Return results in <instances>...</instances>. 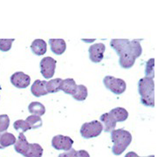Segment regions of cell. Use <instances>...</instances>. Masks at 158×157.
I'll return each mask as SVG.
<instances>
[{"mask_svg": "<svg viewBox=\"0 0 158 157\" xmlns=\"http://www.w3.org/2000/svg\"><path fill=\"white\" fill-rule=\"evenodd\" d=\"M110 46L119 56L131 55L137 59L143 53L141 43L138 40L114 39L111 40Z\"/></svg>", "mask_w": 158, "mask_h": 157, "instance_id": "cell-1", "label": "cell"}, {"mask_svg": "<svg viewBox=\"0 0 158 157\" xmlns=\"http://www.w3.org/2000/svg\"><path fill=\"white\" fill-rule=\"evenodd\" d=\"M17 153L25 157H42L44 149L38 143H29L24 133H19V138L14 144Z\"/></svg>", "mask_w": 158, "mask_h": 157, "instance_id": "cell-2", "label": "cell"}, {"mask_svg": "<svg viewBox=\"0 0 158 157\" xmlns=\"http://www.w3.org/2000/svg\"><path fill=\"white\" fill-rule=\"evenodd\" d=\"M111 140L114 146L112 147V153L114 155H121L132 142L131 134L125 129H114L111 132Z\"/></svg>", "mask_w": 158, "mask_h": 157, "instance_id": "cell-3", "label": "cell"}, {"mask_svg": "<svg viewBox=\"0 0 158 157\" xmlns=\"http://www.w3.org/2000/svg\"><path fill=\"white\" fill-rule=\"evenodd\" d=\"M138 92L144 106H155V82L153 79L144 77L138 81Z\"/></svg>", "mask_w": 158, "mask_h": 157, "instance_id": "cell-4", "label": "cell"}, {"mask_svg": "<svg viewBox=\"0 0 158 157\" xmlns=\"http://www.w3.org/2000/svg\"><path fill=\"white\" fill-rule=\"evenodd\" d=\"M103 84L106 88L112 92L114 94H123L124 92L127 89V84L125 81L123 79L115 78L114 76H107L104 77L103 79Z\"/></svg>", "mask_w": 158, "mask_h": 157, "instance_id": "cell-5", "label": "cell"}, {"mask_svg": "<svg viewBox=\"0 0 158 157\" xmlns=\"http://www.w3.org/2000/svg\"><path fill=\"white\" fill-rule=\"evenodd\" d=\"M103 131V126L99 121H92L84 123L81 127V135L85 139L99 136Z\"/></svg>", "mask_w": 158, "mask_h": 157, "instance_id": "cell-6", "label": "cell"}, {"mask_svg": "<svg viewBox=\"0 0 158 157\" xmlns=\"http://www.w3.org/2000/svg\"><path fill=\"white\" fill-rule=\"evenodd\" d=\"M57 61L52 57H45L40 61V72L42 76L47 80H51L55 73Z\"/></svg>", "mask_w": 158, "mask_h": 157, "instance_id": "cell-7", "label": "cell"}, {"mask_svg": "<svg viewBox=\"0 0 158 157\" xmlns=\"http://www.w3.org/2000/svg\"><path fill=\"white\" fill-rule=\"evenodd\" d=\"M73 145V141L71 137L58 134L52 139V146L56 150H70Z\"/></svg>", "mask_w": 158, "mask_h": 157, "instance_id": "cell-8", "label": "cell"}, {"mask_svg": "<svg viewBox=\"0 0 158 157\" xmlns=\"http://www.w3.org/2000/svg\"><path fill=\"white\" fill-rule=\"evenodd\" d=\"M10 83L19 89H24L30 85L31 77L23 72H16L10 76Z\"/></svg>", "mask_w": 158, "mask_h": 157, "instance_id": "cell-9", "label": "cell"}, {"mask_svg": "<svg viewBox=\"0 0 158 157\" xmlns=\"http://www.w3.org/2000/svg\"><path fill=\"white\" fill-rule=\"evenodd\" d=\"M106 46L103 43H95L89 47V59L94 63H100L103 60Z\"/></svg>", "mask_w": 158, "mask_h": 157, "instance_id": "cell-10", "label": "cell"}, {"mask_svg": "<svg viewBox=\"0 0 158 157\" xmlns=\"http://www.w3.org/2000/svg\"><path fill=\"white\" fill-rule=\"evenodd\" d=\"M101 123L103 126V130L106 132V133H111L115 129L116 127V123L115 120L112 117V115L109 114V113H106V114H103L101 118Z\"/></svg>", "mask_w": 158, "mask_h": 157, "instance_id": "cell-11", "label": "cell"}, {"mask_svg": "<svg viewBox=\"0 0 158 157\" xmlns=\"http://www.w3.org/2000/svg\"><path fill=\"white\" fill-rule=\"evenodd\" d=\"M49 45L51 47L52 52L56 55H61L66 52V41L62 39H50Z\"/></svg>", "mask_w": 158, "mask_h": 157, "instance_id": "cell-12", "label": "cell"}, {"mask_svg": "<svg viewBox=\"0 0 158 157\" xmlns=\"http://www.w3.org/2000/svg\"><path fill=\"white\" fill-rule=\"evenodd\" d=\"M46 81L36 80L31 86V92L32 95H34L35 97H41L46 95L48 93L46 92Z\"/></svg>", "mask_w": 158, "mask_h": 157, "instance_id": "cell-13", "label": "cell"}, {"mask_svg": "<svg viewBox=\"0 0 158 157\" xmlns=\"http://www.w3.org/2000/svg\"><path fill=\"white\" fill-rule=\"evenodd\" d=\"M31 50L32 53H34L35 55H44L47 50V44L44 39H35L32 41V43L31 44Z\"/></svg>", "mask_w": 158, "mask_h": 157, "instance_id": "cell-14", "label": "cell"}, {"mask_svg": "<svg viewBox=\"0 0 158 157\" xmlns=\"http://www.w3.org/2000/svg\"><path fill=\"white\" fill-rule=\"evenodd\" d=\"M77 85L75 81L72 78H68V79H65L62 80L61 84H60V90L63 91L66 94H70V95H73L74 93L76 92Z\"/></svg>", "mask_w": 158, "mask_h": 157, "instance_id": "cell-15", "label": "cell"}, {"mask_svg": "<svg viewBox=\"0 0 158 157\" xmlns=\"http://www.w3.org/2000/svg\"><path fill=\"white\" fill-rule=\"evenodd\" d=\"M109 114L116 122H125L128 117V112L123 107H115L109 112Z\"/></svg>", "mask_w": 158, "mask_h": 157, "instance_id": "cell-16", "label": "cell"}, {"mask_svg": "<svg viewBox=\"0 0 158 157\" xmlns=\"http://www.w3.org/2000/svg\"><path fill=\"white\" fill-rule=\"evenodd\" d=\"M16 141H17L16 137L11 133L5 132V133L1 134V135H0V146L3 148L14 145L16 143Z\"/></svg>", "mask_w": 158, "mask_h": 157, "instance_id": "cell-17", "label": "cell"}, {"mask_svg": "<svg viewBox=\"0 0 158 157\" xmlns=\"http://www.w3.org/2000/svg\"><path fill=\"white\" fill-rule=\"evenodd\" d=\"M28 110L32 115L40 117L46 114V107L40 102H31L30 105L28 106Z\"/></svg>", "mask_w": 158, "mask_h": 157, "instance_id": "cell-18", "label": "cell"}, {"mask_svg": "<svg viewBox=\"0 0 158 157\" xmlns=\"http://www.w3.org/2000/svg\"><path fill=\"white\" fill-rule=\"evenodd\" d=\"M62 82V79L57 78V79H51L46 81V89L48 93H54L60 91V84Z\"/></svg>", "mask_w": 158, "mask_h": 157, "instance_id": "cell-19", "label": "cell"}, {"mask_svg": "<svg viewBox=\"0 0 158 157\" xmlns=\"http://www.w3.org/2000/svg\"><path fill=\"white\" fill-rule=\"evenodd\" d=\"M87 94H88V93H87V86H84V85H78L76 92L72 96L73 97L74 100H76L78 101H83L87 99Z\"/></svg>", "mask_w": 158, "mask_h": 157, "instance_id": "cell-20", "label": "cell"}, {"mask_svg": "<svg viewBox=\"0 0 158 157\" xmlns=\"http://www.w3.org/2000/svg\"><path fill=\"white\" fill-rule=\"evenodd\" d=\"M26 122L28 123V125L31 127V129H38L43 125V122L40 117L32 115V114L26 118Z\"/></svg>", "mask_w": 158, "mask_h": 157, "instance_id": "cell-21", "label": "cell"}, {"mask_svg": "<svg viewBox=\"0 0 158 157\" xmlns=\"http://www.w3.org/2000/svg\"><path fill=\"white\" fill-rule=\"evenodd\" d=\"M13 127L15 130L20 132V133H25V132L31 129V127L28 125V123L24 120H17L13 123Z\"/></svg>", "mask_w": 158, "mask_h": 157, "instance_id": "cell-22", "label": "cell"}, {"mask_svg": "<svg viewBox=\"0 0 158 157\" xmlns=\"http://www.w3.org/2000/svg\"><path fill=\"white\" fill-rule=\"evenodd\" d=\"M155 60L150 59L148 60V62L146 63V67H145V77L154 79L155 78Z\"/></svg>", "mask_w": 158, "mask_h": 157, "instance_id": "cell-23", "label": "cell"}, {"mask_svg": "<svg viewBox=\"0 0 158 157\" xmlns=\"http://www.w3.org/2000/svg\"><path fill=\"white\" fill-rule=\"evenodd\" d=\"M14 40V39H0V51H10Z\"/></svg>", "mask_w": 158, "mask_h": 157, "instance_id": "cell-24", "label": "cell"}, {"mask_svg": "<svg viewBox=\"0 0 158 157\" xmlns=\"http://www.w3.org/2000/svg\"><path fill=\"white\" fill-rule=\"evenodd\" d=\"M10 126V118L7 114L0 115V134L5 133Z\"/></svg>", "mask_w": 158, "mask_h": 157, "instance_id": "cell-25", "label": "cell"}, {"mask_svg": "<svg viewBox=\"0 0 158 157\" xmlns=\"http://www.w3.org/2000/svg\"><path fill=\"white\" fill-rule=\"evenodd\" d=\"M58 157H77V151L73 148H71L68 151L60 154Z\"/></svg>", "mask_w": 158, "mask_h": 157, "instance_id": "cell-26", "label": "cell"}, {"mask_svg": "<svg viewBox=\"0 0 158 157\" xmlns=\"http://www.w3.org/2000/svg\"><path fill=\"white\" fill-rule=\"evenodd\" d=\"M77 157H90V155L87 151L81 149V150L77 151Z\"/></svg>", "mask_w": 158, "mask_h": 157, "instance_id": "cell-27", "label": "cell"}, {"mask_svg": "<svg viewBox=\"0 0 158 157\" xmlns=\"http://www.w3.org/2000/svg\"><path fill=\"white\" fill-rule=\"evenodd\" d=\"M124 157H155V155H148V156H139L135 152H133V151H131V152H128L125 155Z\"/></svg>", "mask_w": 158, "mask_h": 157, "instance_id": "cell-28", "label": "cell"}, {"mask_svg": "<svg viewBox=\"0 0 158 157\" xmlns=\"http://www.w3.org/2000/svg\"><path fill=\"white\" fill-rule=\"evenodd\" d=\"M0 149H3V147H0Z\"/></svg>", "mask_w": 158, "mask_h": 157, "instance_id": "cell-29", "label": "cell"}, {"mask_svg": "<svg viewBox=\"0 0 158 157\" xmlns=\"http://www.w3.org/2000/svg\"><path fill=\"white\" fill-rule=\"evenodd\" d=\"M0 135H1V134H0ZM0 147H1V146H0Z\"/></svg>", "mask_w": 158, "mask_h": 157, "instance_id": "cell-30", "label": "cell"}]
</instances>
